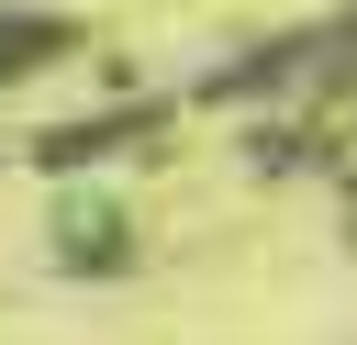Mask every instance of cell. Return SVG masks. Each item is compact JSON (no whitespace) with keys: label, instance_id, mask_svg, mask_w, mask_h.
Returning <instances> with one entry per match:
<instances>
[{"label":"cell","instance_id":"cell-1","mask_svg":"<svg viewBox=\"0 0 357 345\" xmlns=\"http://www.w3.org/2000/svg\"><path fill=\"white\" fill-rule=\"evenodd\" d=\"M56 56H78V22L67 11H33V0H0V89L45 78Z\"/></svg>","mask_w":357,"mask_h":345}]
</instances>
